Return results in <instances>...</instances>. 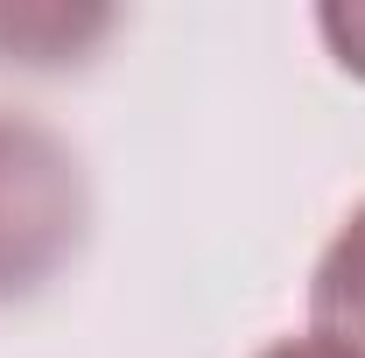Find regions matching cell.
Segmentation results:
<instances>
[{"mask_svg":"<svg viewBox=\"0 0 365 358\" xmlns=\"http://www.w3.org/2000/svg\"><path fill=\"white\" fill-rule=\"evenodd\" d=\"M85 239V176L63 140L0 113V302L36 295Z\"/></svg>","mask_w":365,"mask_h":358,"instance_id":"cell-1","label":"cell"},{"mask_svg":"<svg viewBox=\"0 0 365 358\" xmlns=\"http://www.w3.org/2000/svg\"><path fill=\"white\" fill-rule=\"evenodd\" d=\"M309 316H317L323 337H337V344H351L365 358V204L323 246L317 281H309Z\"/></svg>","mask_w":365,"mask_h":358,"instance_id":"cell-2","label":"cell"},{"mask_svg":"<svg viewBox=\"0 0 365 358\" xmlns=\"http://www.w3.org/2000/svg\"><path fill=\"white\" fill-rule=\"evenodd\" d=\"M113 29V14L106 7H91V14H0V49H14L7 63H78V49L98 43Z\"/></svg>","mask_w":365,"mask_h":358,"instance_id":"cell-3","label":"cell"},{"mask_svg":"<svg viewBox=\"0 0 365 358\" xmlns=\"http://www.w3.org/2000/svg\"><path fill=\"white\" fill-rule=\"evenodd\" d=\"M317 29H323V43L337 49V63L365 78V7H323Z\"/></svg>","mask_w":365,"mask_h":358,"instance_id":"cell-4","label":"cell"},{"mask_svg":"<svg viewBox=\"0 0 365 358\" xmlns=\"http://www.w3.org/2000/svg\"><path fill=\"white\" fill-rule=\"evenodd\" d=\"M260 358H359V352L337 344V337H323V330H309V337H281V344H267Z\"/></svg>","mask_w":365,"mask_h":358,"instance_id":"cell-5","label":"cell"}]
</instances>
